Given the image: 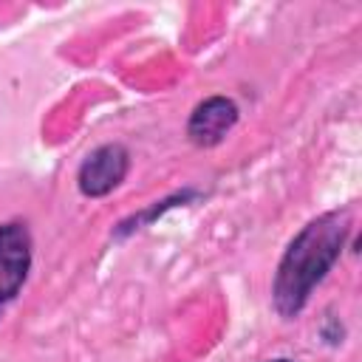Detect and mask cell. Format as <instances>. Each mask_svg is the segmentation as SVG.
<instances>
[{
  "label": "cell",
  "mask_w": 362,
  "mask_h": 362,
  "mask_svg": "<svg viewBox=\"0 0 362 362\" xmlns=\"http://www.w3.org/2000/svg\"><path fill=\"white\" fill-rule=\"evenodd\" d=\"M235 122H238V105L226 96H209L192 110L187 122V136L198 147H212L235 127Z\"/></svg>",
  "instance_id": "obj_4"
},
{
  "label": "cell",
  "mask_w": 362,
  "mask_h": 362,
  "mask_svg": "<svg viewBox=\"0 0 362 362\" xmlns=\"http://www.w3.org/2000/svg\"><path fill=\"white\" fill-rule=\"evenodd\" d=\"M31 269V235L25 223H0V311L17 297Z\"/></svg>",
  "instance_id": "obj_2"
},
{
  "label": "cell",
  "mask_w": 362,
  "mask_h": 362,
  "mask_svg": "<svg viewBox=\"0 0 362 362\" xmlns=\"http://www.w3.org/2000/svg\"><path fill=\"white\" fill-rule=\"evenodd\" d=\"M274 362H291V359H274Z\"/></svg>",
  "instance_id": "obj_5"
},
{
  "label": "cell",
  "mask_w": 362,
  "mask_h": 362,
  "mask_svg": "<svg viewBox=\"0 0 362 362\" xmlns=\"http://www.w3.org/2000/svg\"><path fill=\"white\" fill-rule=\"evenodd\" d=\"M348 229H351V215L337 209L305 223L297 232V238L288 243L272 286L274 305L283 317H294L305 308L314 286L339 260Z\"/></svg>",
  "instance_id": "obj_1"
},
{
  "label": "cell",
  "mask_w": 362,
  "mask_h": 362,
  "mask_svg": "<svg viewBox=\"0 0 362 362\" xmlns=\"http://www.w3.org/2000/svg\"><path fill=\"white\" fill-rule=\"evenodd\" d=\"M130 170V156L122 144H102L96 147L79 167V189L90 198H99V195H107L110 189H116L124 175Z\"/></svg>",
  "instance_id": "obj_3"
}]
</instances>
